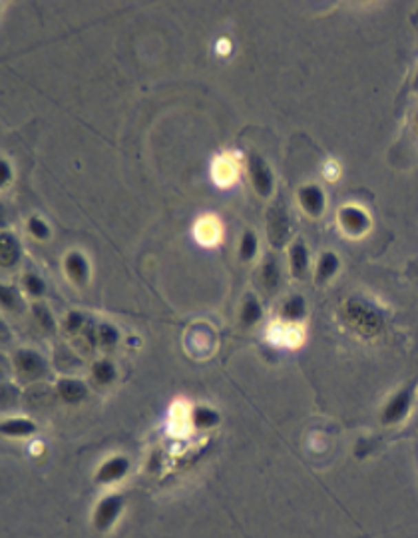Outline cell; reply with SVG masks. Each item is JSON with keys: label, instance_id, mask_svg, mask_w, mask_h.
Segmentation results:
<instances>
[{"label": "cell", "instance_id": "obj_17", "mask_svg": "<svg viewBox=\"0 0 418 538\" xmlns=\"http://www.w3.org/2000/svg\"><path fill=\"white\" fill-rule=\"evenodd\" d=\"M92 377H94L98 383L108 385V383H112V381L116 379V367H114L109 361H98V363L94 365V369H92Z\"/></svg>", "mask_w": 418, "mask_h": 538}, {"label": "cell", "instance_id": "obj_16", "mask_svg": "<svg viewBox=\"0 0 418 538\" xmlns=\"http://www.w3.org/2000/svg\"><path fill=\"white\" fill-rule=\"evenodd\" d=\"M219 415L209 407H198L194 411V425L200 429H211L213 425H218Z\"/></svg>", "mask_w": 418, "mask_h": 538}, {"label": "cell", "instance_id": "obj_12", "mask_svg": "<svg viewBox=\"0 0 418 538\" xmlns=\"http://www.w3.org/2000/svg\"><path fill=\"white\" fill-rule=\"evenodd\" d=\"M36 430L34 423L28 419H10L2 423V432L8 437H28Z\"/></svg>", "mask_w": 418, "mask_h": 538}, {"label": "cell", "instance_id": "obj_27", "mask_svg": "<svg viewBox=\"0 0 418 538\" xmlns=\"http://www.w3.org/2000/svg\"><path fill=\"white\" fill-rule=\"evenodd\" d=\"M2 303L6 305V307H12V305H14V299H12V289L2 287Z\"/></svg>", "mask_w": 418, "mask_h": 538}, {"label": "cell", "instance_id": "obj_15", "mask_svg": "<svg viewBox=\"0 0 418 538\" xmlns=\"http://www.w3.org/2000/svg\"><path fill=\"white\" fill-rule=\"evenodd\" d=\"M66 268H68V273L72 275L76 281H84L88 277V263L84 261L82 255L78 253H72L68 259H66Z\"/></svg>", "mask_w": 418, "mask_h": 538}, {"label": "cell", "instance_id": "obj_28", "mask_svg": "<svg viewBox=\"0 0 418 538\" xmlns=\"http://www.w3.org/2000/svg\"><path fill=\"white\" fill-rule=\"evenodd\" d=\"M8 172H10V170H8V166L2 161V181H6V179H8Z\"/></svg>", "mask_w": 418, "mask_h": 538}, {"label": "cell", "instance_id": "obj_6", "mask_svg": "<svg viewBox=\"0 0 418 538\" xmlns=\"http://www.w3.org/2000/svg\"><path fill=\"white\" fill-rule=\"evenodd\" d=\"M249 172H251V179H253L255 190L261 196H269L273 190V176L267 168V163L261 160L259 156H251L249 158Z\"/></svg>", "mask_w": 418, "mask_h": 538}, {"label": "cell", "instance_id": "obj_24", "mask_svg": "<svg viewBox=\"0 0 418 538\" xmlns=\"http://www.w3.org/2000/svg\"><path fill=\"white\" fill-rule=\"evenodd\" d=\"M26 287H28V291L32 295H40L44 291V283H42V279H38L36 275H28L26 277Z\"/></svg>", "mask_w": 418, "mask_h": 538}, {"label": "cell", "instance_id": "obj_22", "mask_svg": "<svg viewBox=\"0 0 418 538\" xmlns=\"http://www.w3.org/2000/svg\"><path fill=\"white\" fill-rule=\"evenodd\" d=\"M96 335H98V341H100L102 345H106V347H112V345L118 341V331H116L112 325H100Z\"/></svg>", "mask_w": 418, "mask_h": 538}, {"label": "cell", "instance_id": "obj_13", "mask_svg": "<svg viewBox=\"0 0 418 538\" xmlns=\"http://www.w3.org/2000/svg\"><path fill=\"white\" fill-rule=\"evenodd\" d=\"M337 269H339V257H337L335 253L327 251V253L319 259V266H317V281L323 283V281L331 279V277L337 273Z\"/></svg>", "mask_w": 418, "mask_h": 538}, {"label": "cell", "instance_id": "obj_26", "mask_svg": "<svg viewBox=\"0 0 418 538\" xmlns=\"http://www.w3.org/2000/svg\"><path fill=\"white\" fill-rule=\"evenodd\" d=\"M34 311H36V315L40 317V321H42V325H44L46 329H52V327H54V323H52V319H50V315H48L42 307H36Z\"/></svg>", "mask_w": 418, "mask_h": 538}, {"label": "cell", "instance_id": "obj_2", "mask_svg": "<svg viewBox=\"0 0 418 538\" xmlns=\"http://www.w3.org/2000/svg\"><path fill=\"white\" fill-rule=\"evenodd\" d=\"M346 319L355 329H359L363 335H375L381 329V317L368 307L359 301H348L346 305Z\"/></svg>", "mask_w": 418, "mask_h": 538}, {"label": "cell", "instance_id": "obj_11", "mask_svg": "<svg viewBox=\"0 0 418 538\" xmlns=\"http://www.w3.org/2000/svg\"><path fill=\"white\" fill-rule=\"evenodd\" d=\"M309 268V251L305 243L297 241L291 248V271L295 277H303Z\"/></svg>", "mask_w": 418, "mask_h": 538}, {"label": "cell", "instance_id": "obj_3", "mask_svg": "<svg viewBox=\"0 0 418 538\" xmlns=\"http://www.w3.org/2000/svg\"><path fill=\"white\" fill-rule=\"evenodd\" d=\"M410 405H412V389L399 391L386 403V407L382 409V423L384 425H397V423H400L410 411Z\"/></svg>", "mask_w": 418, "mask_h": 538}, {"label": "cell", "instance_id": "obj_5", "mask_svg": "<svg viewBox=\"0 0 418 538\" xmlns=\"http://www.w3.org/2000/svg\"><path fill=\"white\" fill-rule=\"evenodd\" d=\"M14 365H17V371H19L20 377L32 379V381L44 375V371H46L44 359L36 353H32V351H20L14 359Z\"/></svg>", "mask_w": 418, "mask_h": 538}, {"label": "cell", "instance_id": "obj_23", "mask_svg": "<svg viewBox=\"0 0 418 538\" xmlns=\"http://www.w3.org/2000/svg\"><path fill=\"white\" fill-rule=\"evenodd\" d=\"M28 228H30L32 235H36V237H40V239H46V237H48V228H46L44 221L38 219V217H32V219H30Z\"/></svg>", "mask_w": 418, "mask_h": 538}, {"label": "cell", "instance_id": "obj_18", "mask_svg": "<svg viewBox=\"0 0 418 538\" xmlns=\"http://www.w3.org/2000/svg\"><path fill=\"white\" fill-rule=\"evenodd\" d=\"M19 259V243L12 235H2V266H12Z\"/></svg>", "mask_w": 418, "mask_h": 538}, {"label": "cell", "instance_id": "obj_7", "mask_svg": "<svg viewBox=\"0 0 418 538\" xmlns=\"http://www.w3.org/2000/svg\"><path fill=\"white\" fill-rule=\"evenodd\" d=\"M299 201L303 210L311 215H321L325 210V194L317 186H305L299 192Z\"/></svg>", "mask_w": 418, "mask_h": 538}, {"label": "cell", "instance_id": "obj_8", "mask_svg": "<svg viewBox=\"0 0 418 538\" xmlns=\"http://www.w3.org/2000/svg\"><path fill=\"white\" fill-rule=\"evenodd\" d=\"M287 233H289V219H287V215H285V212L281 208H275L269 214V235H271V241L277 243V246H281L285 241Z\"/></svg>", "mask_w": 418, "mask_h": 538}, {"label": "cell", "instance_id": "obj_9", "mask_svg": "<svg viewBox=\"0 0 418 538\" xmlns=\"http://www.w3.org/2000/svg\"><path fill=\"white\" fill-rule=\"evenodd\" d=\"M341 223L348 233H363L368 228V217L364 212H361L359 208H345L341 212Z\"/></svg>", "mask_w": 418, "mask_h": 538}, {"label": "cell", "instance_id": "obj_20", "mask_svg": "<svg viewBox=\"0 0 418 538\" xmlns=\"http://www.w3.org/2000/svg\"><path fill=\"white\" fill-rule=\"evenodd\" d=\"M261 277H263V283L269 287V289L279 286V277H281V273H279V266H277L275 259H267V261H265L263 271H261Z\"/></svg>", "mask_w": 418, "mask_h": 538}, {"label": "cell", "instance_id": "obj_10", "mask_svg": "<svg viewBox=\"0 0 418 538\" xmlns=\"http://www.w3.org/2000/svg\"><path fill=\"white\" fill-rule=\"evenodd\" d=\"M56 391L66 403H80L86 397V387L78 379H62L58 383Z\"/></svg>", "mask_w": 418, "mask_h": 538}, {"label": "cell", "instance_id": "obj_25", "mask_svg": "<svg viewBox=\"0 0 418 538\" xmlns=\"http://www.w3.org/2000/svg\"><path fill=\"white\" fill-rule=\"evenodd\" d=\"M82 325H84V317L80 313H70L68 315V319H66V329L68 331H78Z\"/></svg>", "mask_w": 418, "mask_h": 538}, {"label": "cell", "instance_id": "obj_19", "mask_svg": "<svg viewBox=\"0 0 418 538\" xmlns=\"http://www.w3.org/2000/svg\"><path fill=\"white\" fill-rule=\"evenodd\" d=\"M261 315H263V311H261V305L255 301L253 297H249L245 305H243V311H241V321L243 325H247V327H251L255 323L261 319Z\"/></svg>", "mask_w": 418, "mask_h": 538}, {"label": "cell", "instance_id": "obj_1", "mask_svg": "<svg viewBox=\"0 0 418 538\" xmlns=\"http://www.w3.org/2000/svg\"><path fill=\"white\" fill-rule=\"evenodd\" d=\"M122 508H124V499L120 495L104 497L102 501L96 504V510H94V519H92L94 528L100 530V532L109 530L116 524V520L120 519Z\"/></svg>", "mask_w": 418, "mask_h": 538}, {"label": "cell", "instance_id": "obj_14", "mask_svg": "<svg viewBox=\"0 0 418 538\" xmlns=\"http://www.w3.org/2000/svg\"><path fill=\"white\" fill-rule=\"evenodd\" d=\"M283 317H285L287 321H299V319H303V317H305V299L299 297V295L291 297L287 303L283 305Z\"/></svg>", "mask_w": 418, "mask_h": 538}, {"label": "cell", "instance_id": "obj_21", "mask_svg": "<svg viewBox=\"0 0 418 538\" xmlns=\"http://www.w3.org/2000/svg\"><path fill=\"white\" fill-rule=\"evenodd\" d=\"M255 251H257V237L251 232H247L243 235V239H241V257L243 259H251L255 255Z\"/></svg>", "mask_w": 418, "mask_h": 538}, {"label": "cell", "instance_id": "obj_4", "mask_svg": "<svg viewBox=\"0 0 418 538\" xmlns=\"http://www.w3.org/2000/svg\"><path fill=\"white\" fill-rule=\"evenodd\" d=\"M129 463L126 457H112L104 465L98 468L96 472V483L100 484H114L122 481L126 477Z\"/></svg>", "mask_w": 418, "mask_h": 538}]
</instances>
